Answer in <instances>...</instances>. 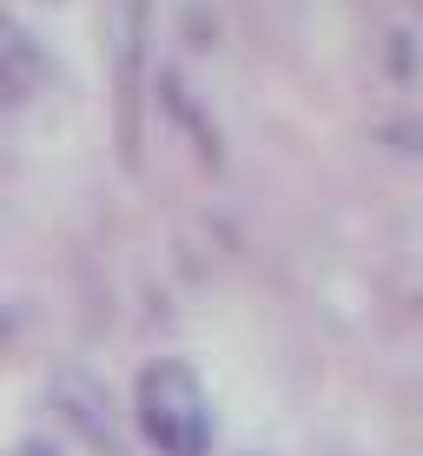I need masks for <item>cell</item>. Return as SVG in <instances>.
<instances>
[{"label": "cell", "instance_id": "cell-1", "mask_svg": "<svg viewBox=\"0 0 423 456\" xmlns=\"http://www.w3.org/2000/svg\"><path fill=\"white\" fill-rule=\"evenodd\" d=\"M133 423L159 456H212V397L179 357H152L133 377Z\"/></svg>", "mask_w": 423, "mask_h": 456}, {"label": "cell", "instance_id": "cell-2", "mask_svg": "<svg viewBox=\"0 0 423 456\" xmlns=\"http://www.w3.org/2000/svg\"><path fill=\"white\" fill-rule=\"evenodd\" d=\"M46 397H53V411H60V423H67L73 444H86L93 456H119V450H126V444H119V403H113V390H106L93 370H80V364L53 370Z\"/></svg>", "mask_w": 423, "mask_h": 456}, {"label": "cell", "instance_id": "cell-3", "mask_svg": "<svg viewBox=\"0 0 423 456\" xmlns=\"http://www.w3.org/2000/svg\"><path fill=\"white\" fill-rule=\"evenodd\" d=\"M46 80H53V60H46V46L27 34L13 13H0V106L40 100Z\"/></svg>", "mask_w": 423, "mask_h": 456}, {"label": "cell", "instance_id": "cell-4", "mask_svg": "<svg viewBox=\"0 0 423 456\" xmlns=\"http://www.w3.org/2000/svg\"><path fill=\"white\" fill-rule=\"evenodd\" d=\"M7 456H60V444H53V436H20Z\"/></svg>", "mask_w": 423, "mask_h": 456}]
</instances>
